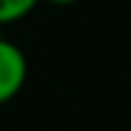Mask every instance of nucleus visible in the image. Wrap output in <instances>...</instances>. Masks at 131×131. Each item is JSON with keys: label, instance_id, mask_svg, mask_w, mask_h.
Returning a JSON list of instances; mask_svg holds the SVG:
<instances>
[{"label": "nucleus", "instance_id": "nucleus-1", "mask_svg": "<svg viewBox=\"0 0 131 131\" xmlns=\"http://www.w3.org/2000/svg\"><path fill=\"white\" fill-rule=\"evenodd\" d=\"M25 74H28V62L23 51L16 44L0 37V104L12 101L21 92Z\"/></svg>", "mask_w": 131, "mask_h": 131}, {"label": "nucleus", "instance_id": "nucleus-2", "mask_svg": "<svg viewBox=\"0 0 131 131\" xmlns=\"http://www.w3.org/2000/svg\"><path fill=\"white\" fill-rule=\"evenodd\" d=\"M39 0H0V25L2 23H14L28 16Z\"/></svg>", "mask_w": 131, "mask_h": 131}, {"label": "nucleus", "instance_id": "nucleus-3", "mask_svg": "<svg viewBox=\"0 0 131 131\" xmlns=\"http://www.w3.org/2000/svg\"><path fill=\"white\" fill-rule=\"evenodd\" d=\"M51 5H60V7H67V5H74L76 0H48Z\"/></svg>", "mask_w": 131, "mask_h": 131}]
</instances>
